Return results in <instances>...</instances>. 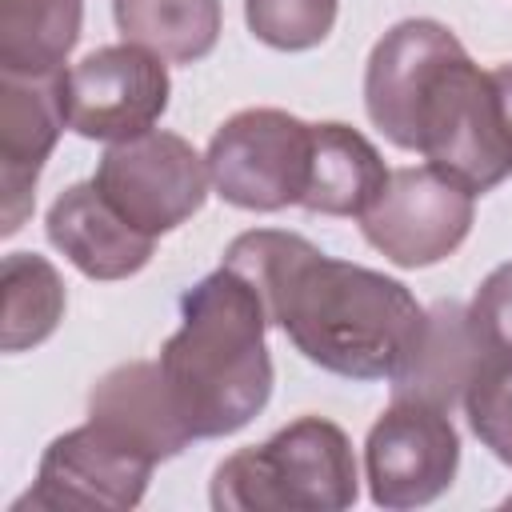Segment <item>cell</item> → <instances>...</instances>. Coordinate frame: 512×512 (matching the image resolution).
I'll use <instances>...</instances> for the list:
<instances>
[{
  "mask_svg": "<svg viewBox=\"0 0 512 512\" xmlns=\"http://www.w3.org/2000/svg\"><path fill=\"white\" fill-rule=\"evenodd\" d=\"M364 112L388 144L420 152L472 196L512 176V128L496 80L440 20H400L372 44Z\"/></svg>",
  "mask_w": 512,
  "mask_h": 512,
  "instance_id": "obj_2",
  "label": "cell"
},
{
  "mask_svg": "<svg viewBox=\"0 0 512 512\" xmlns=\"http://www.w3.org/2000/svg\"><path fill=\"white\" fill-rule=\"evenodd\" d=\"M388 164L376 144L352 124H312V180L300 200L304 212L320 216H364L388 188Z\"/></svg>",
  "mask_w": 512,
  "mask_h": 512,
  "instance_id": "obj_15",
  "label": "cell"
},
{
  "mask_svg": "<svg viewBox=\"0 0 512 512\" xmlns=\"http://www.w3.org/2000/svg\"><path fill=\"white\" fill-rule=\"evenodd\" d=\"M204 160L224 204L284 212L312 180V124L284 108H240L212 132Z\"/></svg>",
  "mask_w": 512,
  "mask_h": 512,
  "instance_id": "obj_5",
  "label": "cell"
},
{
  "mask_svg": "<svg viewBox=\"0 0 512 512\" xmlns=\"http://www.w3.org/2000/svg\"><path fill=\"white\" fill-rule=\"evenodd\" d=\"M88 420L156 464L192 444V432L164 384L160 360H128L108 368L88 392Z\"/></svg>",
  "mask_w": 512,
  "mask_h": 512,
  "instance_id": "obj_13",
  "label": "cell"
},
{
  "mask_svg": "<svg viewBox=\"0 0 512 512\" xmlns=\"http://www.w3.org/2000/svg\"><path fill=\"white\" fill-rule=\"evenodd\" d=\"M464 416L472 436L512 468V360H484L464 392Z\"/></svg>",
  "mask_w": 512,
  "mask_h": 512,
  "instance_id": "obj_20",
  "label": "cell"
},
{
  "mask_svg": "<svg viewBox=\"0 0 512 512\" xmlns=\"http://www.w3.org/2000/svg\"><path fill=\"white\" fill-rule=\"evenodd\" d=\"M340 0H244L248 32L276 52H308L336 28Z\"/></svg>",
  "mask_w": 512,
  "mask_h": 512,
  "instance_id": "obj_19",
  "label": "cell"
},
{
  "mask_svg": "<svg viewBox=\"0 0 512 512\" xmlns=\"http://www.w3.org/2000/svg\"><path fill=\"white\" fill-rule=\"evenodd\" d=\"M460 468V432L452 416L424 400H392L364 440L368 496L404 512L440 500Z\"/></svg>",
  "mask_w": 512,
  "mask_h": 512,
  "instance_id": "obj_8",
  "label": "cell"
},
{
  "mask_svg": "<svg viewBox=\"0 0 512 512\" xmlns=\"http://www.w3.org/2000/svg\"><path fill=\"white\" fill-rule=\"evenodd\" d=\"M0 288H4L0 292L4 296V312H0L4 352H28L60 328L68 292L52 260L36 252H8L0 268Z\"/></svg>",
  "mask_w": 512,
  "mask_h": 512,
  "instance_id": "obj_18",
  "label": "cell"
},
{
  "mask_svg": "<svg viewBox=\"0 0 512 512\" xmlns=\"http://www.w3.org/2000/svg\"><path fill=\"white\" fill-rule=\"evenodd\" d=\"M168 96V60L128 40L92 48L60 76L68 128L100 144H120L152 132L156 120L168 112Z\"/></svg>",
  "mask_w": 512,
  "mask_h": 512,
  "instance_id": "obj_7",
  "label": "cell"
},
{
  "mask_svg": "<svg viewBox=\"0 0 512 512\" xmlns=\"http://www.w3.org/2000/svg\"><path fill=\"white\" fill-rule=\"evenodd\" d=\"M268 324L260 292L228 264L180 296V328L160 348V372L192 440L232 436L272 400Z\"/></svg>",
  "mask_w": 512,
  "mask_h": 512,
  "instance_id": "obj_3",
  "label": "cell"
},
{
  "mask_svg": "<svg viewBox=\"0 0 512 512\" xmlns=\"http://www.w3.org/2000/svg\"><path fill=\"white\" fill-rule=\"evenodd\" d=\"M84 24V0H0V76H60Z\"/></svg>",
  "mask_w": 512,
  "mask_h": 512,
  "instance_id": "obj_16",
  "label": "cell"
},
{
  "mask_svg": "<svg viewBox=\"0 0 512 512\" xmlns=\"http://www.w3.org/2000/svg\"><path fill=\"white\" fill-rule=\"evenodd\" d=\"M468 320H472V332L484 348V356L492 360H512V260L496 264L472 304H468Z\"/></svg>",
  "mask_w": 512,
  "mask_h": 512,
  "instance_id": "obj_21",
  "label": "cell"
},
{
  "mask_svg": "<svg viewBox=\"0 0 512 512\" xmlns=\"http://www.w3.org/2000/svg\"><path fill=\"white\" fill-rule=\"evenodd\" d=\"M504 504H512V496H508V500H504Z\"/></svg>",
  "mask_w": 512,
  "mask_h": 512,
  "instance_id": "obj_23",
  "label": "cell"
},
{
  "mask_svg": "<svg viewBox=\"0 0 512 512\" xmlns=\"http://www.w3.org/2000/svg\"><path fill=\"white\" fill-rule=\"evenodd\" d=\"M492 80H496V92L504 100V116H508V128H512V64H496Z\"/></svg>",
  "mask_w": 512,
  "mask_h": 512,
  "instance_id": "obj_22",
  "label": "cell"
},
{
  "mask_svg": "<svg viewBox=\"0 0 512 512\" xmlns=\"http://www.w3.org/2000/svg\"><path fill=\"white\" fill-rule=\"evenodd\" d=\"M112 16L128 44H140L168 64L204 60L224 28L220 0H112Z\"/></svg>",
  "mask_w": 512,
  "mask_h": 512,
  "instance_id": "obj_17",
  "label": "cell"
},
{
  "mask_svg": "<svg viewBox=\"0 0 512 512\" xmlns=\"http://www.w3.org/2000/svg\"><path fill=\"white\" fill-rule=\"evenodd\" d=\"M152 468L156 460L88 420L44 448L36 480L12 512H124L144 500Z\"/></svg>",
  "mask_w": 512,
  "mask_h": 512,
  "instance_id": "obj_9",
  "label": "cell"
},
{
  "mask_svg": "<svg viewBox=\"0 0 512 512\" xmlns=\"http://www.w3.org/2000/svg\"><path fill=\"white\" fill-rule=\"evenodd\" d=\"M220 264L248 276L288 344L332 376L392 384L420 344L428 308H420L408 284L336 260L300 232H240Z\"/></svg>",
  "mask_w": 512,
  "mask_h": 512,
  "instance_id": "obj_1",
  "label": "cell"
},
{
  "mask_svg": "<svg viewBox=\"0 0 512 512\" xmlns=\"http://www.w3.org/2000/svg\"><path fill=\"white\" fill-rule=\"evenodd\" d=\"M484 360L488 356L472 332L468 304L440 300L424 316V332L412 360L392 380V400H424L452 412L456 404H464V392L484 368Z\"/></svg>",
  "mask_w": 512,
  "mask_h": 512,
  "instance_id": "obj_14",
  "label": "cell"
},
{
  "mask_svg": "<svg viewBox=\"0 0 512 512\" xmlns=\"http://www.w3.org/2000/svg\"><path fill=\"white\" fill-rule=\"evenodd\" d=\"M48 244L64 252L88 280H128L148 268L156 252V236L128 224L96 188V180L68 184L48 216H44Z\"/></svg>",
  "mask_w": 512,
  "mask_h": 512,
  "instance_id": "obj_12",
  "label": "cell"
},
{
  "mask_svg": "<svg viewBox=\"0 0 512 512\" xmlns=\"http://www.w3.org/2000/svg\"><path fill=\"white\" fill-rule=\"evenodd\" d=\"M92 180L128 224L156 240L192 220L212 184L208 160L184 136L164 128L108 144Z\"/></svg>",
  "mask_w": 512,
  "mask_h": 512,
  "instance_id": "obj_6",
  "label": "cell"
},
{
  "mask_svg": "<svg viewBox=\"0 0 512 512\" xmlns=\"http://www.w3.org/2000/svg\"><path fill=\"white\" fill-rule=\"evenodd\" d=\"M360 496L352 440L324 416H300L212 472L216 512H344Z\"/></svg>",
  "mask_w": 512,
  "mask_h": 512,
  "instance_id": "obj_4",
  "label": "cell"
},
{
  "mask_svg": "<svg viewBox=\"0 0 512 512\" xmlns=\"http://www.w3.org/2000/svg\"><path fill=\"white\" fill-rule=\"evenodd\" d=\"M60 76H0V236H16L32 216L36 180L68 128Z\"/></svg>",
  "mask_w": 512,
  "mask_h": 512,
  "instance_id": "obj_11",
  "label": "cell"
},
{
  "mask_svg": "<svg viewBox=\"0 0 512 512\" xmlns=\"http://www.w3.org/2000/svg\"><path fill=\"white\" fill-rule=\"evenodd\" d=\"M476 196L436 168H396L380 200L360 216L364 240L396 268H432L472 232Z\"/></svg>",
  "mask_w": 512,
  "mask_h": 512,
  "instance_id": "obj_10",
  "label": "cell"
}]
</instances>
